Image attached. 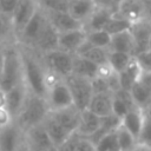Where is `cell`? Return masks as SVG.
Returning <instances> with one entry per match:
<instances>
[{"instance_id":"obj_1","label":"cell","mask_w":151,"mask_h":151,"mask_svg":"<svg viewBox=\"0 0 151 151\" xmlns=\"http://www.w3.org/2000/svg\"><path fill=\"white\" fill-rule=\"evenodd\" d=\"M19 52L21 58L22 66V80L28 88V91L35 96L46 97L47 87H48V76L41 54L35 52L34 50L19 45Z\"/></svg>"},{"instance_id":"obj_2","label":"cell","mask_w":151,"mask_h":151,"mask_svg":"<svg viewBox=\"0 0 151 151\" xmlns=\"http://www.w3.org/2000/svg\"><path fill=\"white\" fill-rule=\"evenodd\" d=\"M22 80V66L18 44L15 41L4 45V63L0 73V88L8 91Z\"/></svg>"},{"instance_id":"obj_3","label":"cell","mask_w":151,"mask_h":151,"mask_svg":"<svg viewBox=\"0 0 151 151\" xmlns=\"http://www.w3.org/2000/svg\"><path fill=\"white\" fill-rule=\"evenodd\" d=\"M48 112L50 109L46 103V99L28 92L24 106L21 107L18 116L14 118V122L19 125L22 131H25L34 125L41 124Z\"/></svg>"},{"instance_id":"obj_4","label":"cell","mask_w":151,"mask_h":151,"mask_svg":"<svg viewBox=\"0 0 151 151\" xmlns=\"http://www.w3.org/2000/svg\"><path fill=\"white\" fill-rule=\"evenodd\" d=\"M45 99L50 111H55L73 105V99L65 79L58 78L54 74H52L50 78Z\"/></svg>"},{"instance_id":"obj_5","label":"cell","mask_w":151,"mask_h":151,"mask_svg":"<svg viewBox=\"0 0 151 151\" xmlns=\"http://www.w3.org/2000/svg\"><path fill=\"white\" fill-rule=\"evenodd\" d=\"M73 55L74 54L57 48L41 54V58L47 71H50L58 78L65 79L72 73Z\"/></svg>"},{"instance_id":"obj_6","label":"cell","mask_w":151,"mask_h":151,"mask_svg":"<svg viewBox=\"0 0 151 151\" xmlns=\"http://www.w3.org/2000/svg\"><path fill=\"white\" fill-rule=\"evenodd\" d=\"M46 24H47V18L45 13L38 7L34 14L32 15V18L27 21V24L22 28V31L15 38V42L19 45L33 48L41 32L44 31Z\"/></svg>"},{"instance_id":"obj_7","label":"cell","mask_w":151,"mask_h":151,"mask_svg":"<svg viewBox=\"0 0 151 151\" xmlns=\"http://www.w3.org/2000/svg\"><path fill=\"white\" fill-rule=\"evenodd\" d=\"M65 81L70 88V92L73 99V105L79 111L87 109V105L93 94L91 79H87L77 74H70L67 78H65Z\"/></svg>"},{"instance_id":"obj_8","label":"cell","mask_w":151,"mask_h":151,"mask_svg":"<svg viewBox=\"0 0 151 151\" xmlns=\"http://www.w3.org/2000/svg\"><path fill=\"white\" fill-rule=\"evenodd\" d=\"M24 143L29 151H48L55 149L42 124H38L25 130Z\"/></svg>"},{"instance_id":"obj_9","label":"cell","mask_w":151,"mask_h":151,"mask_svg":"<svg viewBox=\"0 0 151 151\" xmlns=\"http://www.w3.org/2000/svg\"><path fill=\"white\" fill-rule=\"evenodd\" d=\"M38 6L35 0H19L12 15H11V25L13 29L14 40L19 35V33L22 31L27 21L32 18L34 12L37 11Z\"/></svg>"},{"instance_id":"obj_10","label":"cell","mask_w":151,"mask_h":151,"mask_svg":"<svg viewBox=\"0 0 151 151\" xmlns=\"http://www.w3.org/2000/svg\"><path fill=\"white\" fill-rule=\"evenodd\" d=\"M24 140V131L13 120L0 130V151H15Z\"/></svg>"},{"instance_id":"obj_11","label":"cell","mask_w":151,"mask_h":151,"mask_svg":"<svg viewBox=\"0 0 151 151\" xmlns=\"http://www.w3.org/2000/svg\"><path fill=\"white\" fill-rule=\"evenodd\" d=\"M86 39V31L84 27L58 33V48L71 54H76L79 46Z\"/></svg>"},{"instance_id":"obj_12","label":"cell","mask_w":151,"mask_h":151,"mask_svg":"<svg viewBox=\"0 0 151 151\" xmlns=\"http://www.w3.org/2000/svg\"><path fill=\"white\" fill-rule=\"evenodd\" d=\"M28 88L26 87L24 80H21L19 84L6 91V109L12 114L13 119L18 116L21 107L24 106V103L28 96Z\"/></svg>"},{"instance_id":"obj_13","label":"cell","mask_w":151,"mask_h":151,"mask_svg":"<svg viewBox=\"0 0 151 151\" xmlns=\"http://www.w3.org/2000/svg\"><path fill=\"white\" fill-rule=\"evenodd\" d=\"M130 32L132 34L133 42H134V53H133V57H134L149 48V39L151 35V24L140 19L138 21H134L131 25Z\"/></svg>"},{"instance_id":"obj_14","label":"cell","mask_w":151,"mask_h":151,"mask_svg":"<svg viewBox=\"0 0 151 151\" xmlns=\"http://www.w3.org/2000/svg\"><path fill=\"white\" fill-rule=\"evenodd\" d=\"M44 13L48 22L58 31V33L84 27L83 24L76 20L68 12H44Z\"/></svg>"},{"instance_id":"obj_15","label":"cell","mask_w":151,"mask_h":151,"mask_svg":"<svg viewBox=\"0 0 151 151\" xmlns=\"http://www.w3.org/2000/svg\"><path fill=\"white\" fill-rule=\"evenodd\" d=\"M50 113L68 132L72 133V132L77 131V127L79 124L80 111L74 105H71V106L65 107V109L55 110V111H50Z\"/></svg>"},{"instance_id":"obj_16","label":"cell","mask_w":151,"mask_h":151,"mask_svg":"<svg viewBox=\"0 0 151 151\" xmlns=\"http://www.w3.org/2000/svg\"><path fill=\"white\" fill-rule=\"evenodd\" d=\"M57 48H58V31L47 20V24L44 31L41 32L38 41L35 42L32 50H34L39 54H44L46 52H50Z\"/></svg>"},{"instance_id":"obj_17","label":"cell","mask_w":151,"mask_h":151,"mask_svg":"<svg viewBox=\"0 0 151 151\" xmlns=\"http://www.w3.org/2000/svg\"><path fill=\"white\" fill-rule=\"evenodd\" d=\"M87 109L98 117H105L112 113V92L93 93Z\"/></svg>"},{"instance_id":"obj_18","label":"cell","mask_w":151,"mask_h":151,"mask_svg":"<svg viewBox=\"0 0 151 151\" xmlns=\"http://www.w3.org/2000/svg\"><path fill=\"white\" fill-rule=\"evenodd\" d=\"M42 126L45 127L52 144L54 147H58L70 134L71 132H68L64 126H61L53 117L52 114L48 112V114L45 117V119L42 120Z\"/></svg>"},{"instance_id":"obj_19","label":"cell","mask_w":151,"mask_h":151,"mask_svg":"<svg viewBox=\"0 0 151 151\" xmlns=\"http://www.w3.org/2000/svg\"><path fill=\"white\" fill-rule=\"evenodd\" d=\"M100 126V117L91 112L88 109L80 111L79 117V124L77 127V132L81 137H90L92 133H94L98 127Z\"/></svg>"},{"instance_id":"obj_20","label":"cell","mask_w":151,"mask_h":151,"mask_svg":"<svg viewBox=\"0 0 151 151\" xmlns=\"http://www.w3.org/2000/svg\"><path fill=\"white\" fill-rule=\"evenodd\" d=\"M96 8L94 0H70L67 12L79 22L85 24L93 9Z\"/></svg>"},{"instance_id":"obj_21","label":"cell","mask_w":151,"mask_h":151,"mask_svg":"<svg viewBox=\"0 0 151 151\" xmlns=\"http://www.w3.org/2000/svg\"><path fill=\"white\" fill-rule=\"evenodd\" d=\"M109 51L123 52V53H127V54L133 55V53H134V42H133V38H132V34H131L130 29L111 35Z\"/></svg>"},{"instance_id":"obj_22","label":"cell","mask_w":151,"mask_h":151,"mask_svg":"<svg viewBox=\"0 0 151 151\" xmlns=\"http://www.w3.org/2000/svg\"><path fill=\"white\" fill-rule=\"evenodd\" d=\"M143 119H144V111L142 109L134 107L124 114V117L122 118L120 125L125 127L136 139H138L142 124H143Z\"/></svg>"},{"instance_id":"obj_23","label":"cell","mask_w":151,"mask_h":151,"mask_svg":"<svg viewBox=\"0 0 151 151\" xmlns=\"http://www.w3.org/2000/svg\"><path fill=\"white\" fill-rule=\"evenodd\" d=\"M113 14H114L113 12H111V11L104 8V7L96 6V8L93 9V12L88 17V19L85 21L84 29L86 32L87 31H94V29H104L109 19Z\"/></svg>"},{"instance_id":"obj_24","label":"cell","mask_w":151,"mask_h":151,"mask_svg":"<svg viewBox=\"0 0 151 151\" xmlns=\"http://www.w3.org/2000/svg\"><path fill=\"white\" fill-rule=\"evenodd\" d=\"M97 72L98 66L96 64L81 55H73V66L71 74H77L87 79H92L97 76Z\"/></svg>"},{"instance_id":"obj_25","label":"cell","mask_w":151,"mask_h":151,"mask_svg":"<svg viewBox=\"0 0 151 151\" xmlns=\"http://www.w3.org/2000/svg\"><path fill=\"white\" fill-rule=\"evenodd\" d=\"M130 93L137 107L145 110L147 106L151 105V91L140 81L137 80L133 83V85L130 88Z\"/></svg>"},{"instance_id":"obj_26","label":"cell","mask_w":151,"mask_h":151,"mask_svg":"<svg viewBox=\"0 0 151 151\" xmlns=\"http://www.w3.org/2000/svg\"><path fill=\"white\" fill-rule=\"evenodd\" d=\"M132 22L127 19H125L124 17L114 13L107 21V24L105 25L104 29L110 34V35H113V34H117V33H120V32H124V31H127L130 29Z\"/></svg>"},{"instance_id":"obj_27","label":"cell","mask_w":151,"mask_h":151,"mask_svg":"<svg viewBox=\"0 0 151 151\" xmlns=\"http://www.w3.org/2000/svg\"><path fill=\"white\" fill-rule=\"evenodd\" d=\"M116 134L120 151H133L138 146L137 139L122 125L116 129Z\"/></svg>"},{"instance_id":"obj_28","label":"cell","mask_w":151,"mask_h":151,"mask_svg":"<svg viewBox=\"0 0 151 151\" xmlns=\"http://www.w3.org/2000/svg\"><path fill=\"white\" fill-rule=\"evenodd\" d=\"M133 55L123 53V52H116V51H109L107 52V64L114 72H120L123 71L130 60L132 59Z\"/></svg>"},{"instance_id":"obj_29","label":"cell","mask_w":151,"mask_h":151,"mask_svg":"<svg viewBox=\"0 0 151 151\" xmlns=\"http://www.w3.org/2000/svg\"><path fill=\"white\" fill-rule=\"evenodd\" d=\"M86 40L94 47H101V48L109 50L111 35L105 29L87 31L86 32Z\"/></svg>"},{"instance_id":"obj_30","label":"cell","mask_w":151,"mask_h":151,"mask_svg":"<svg viewBox=\"0 0 151 151\" xmlns=\"http://www.w3.org/2000/svg\"><path fill=\"white\" fill-rule=\"evenodd\" d=\"M96 151H120L116 130L107 132L99 139V142L96 144Z\"/></svg>"},{"instance_id":"obj_31","label":"cell","mask_w":151,"mask_h":151,"mask_svg":"<svg viewBox=\"0 0 151 151\" xmlns=\"http://www.w3.org/2000/svg\"><path fill=\"white\" fill-rule=\"evenodd\" d=\"M70 0H35L37 6L44 12H67Z\"/></svg>"},{"instance_id":"obj_32","label":"cell","mask_w":151,"mask_h":151,"mask_svg":"<svg viewBox=\"0 0 151 151\" xmlns=\"http://www.w3.org/2000/svg\"><path fill=\"white\" fill-rule=\"evenodd\" d=\"M107 52H109L107 48H101V47H94L93 46L88 51H86L84 54H81V57L92 61L97 66H100V65L107 64Z\"/></svg>"},{"instance_id":"obj_33","label":"cell","mask_w":151,"mask_h":151,"mask_svg":"<svg viewBox=\"0 0 151 151\" xmlns=\"http://www.w3.org/2000/svg\"><path fill=\"white\" fill-rule=\"evenodd\" d=\"M138 145L150 147L151 149V116L144 112V119L142 124V129L138 136Z\"/></svg>"},{"instance_id":"obj_34","label":"cell","mask_w":151,"mask_h":151,"mask_svg":"<svg viewBox=\"0 0 151 151\" xmlns=\"http://www.w3.org/2000/svg\"><path fill=\"white\" fill-rule=\"evenodd\" d=\"M11 38H14L11 19L9 17H6L0 13V46H4L8 42H13L11 41Z\"/></svg>"},{"instance_id":"obj_35","label":"cell","mask_w":151,"mask_h":151,"mask_svg":"<svg viewBox=\"0 0 151 151\" xmlns=\"http://www.w3.org/2000/svg\"><path fill=\"white\" fill-rule=\"evenodd\" d=\"M80 134L74 131L72 132L58 147H55L57 151H77V147H78V143H79V139H80Z\"/></svg>"},{"instance_id":"obj_36","label":"cell","mask_w":151,"mask_h":151,"mask_svg":"<svg viewBox=\"0 0 151 151\" xmlns=\"http://www.w3.org/2000/svg\"><path fill=\"white\" fill-rule=\"evenodd\" d=\"M130 110H132V109H130L124 101H122L120 99H118V98H116L113 94H112V113L113 114H116L117 117H119L120 119L124 117V114L127 112V111H130Z\"/></svg>"},{"instance_id":"obj_37","label":"cell","mask_w":151,"mask_h":151,"mask_svg":"<svg viewBox=\"0 0 151 151\" xmlns=\"http://www.w3.org/2000/svg\"><path fill=\"white\" fill-rule=\"evenodd\" d=\"M18 1L19 0H0V13L11 18Z\"/></svg>"},{"instance_id":"obj_38","label":"cell","mask_w":151,"mask_h":151,"mask_svg":"<svg viewBox=\"0 0 151 151\" xmlns=\"http://www.w3.org/2000/svg\"><path fill=\"white\" fill-rule=\"evenodd\" d=\"M123 0H94L96 2V6H99V7H104L113 13H116L118 11V7L120 5Z\"/></svg>"},{"instance_id":"obj_39","label":"cell","mask_w":151,"mask_h":151,"mask_svg":"<svg viewBox=\"0 0 151 151\" xmlns=\"http://www.w3.org/2000/svg\"><path fill=\"white\" fill-rule=\"evenodd\" d=\"M14 119H13L12 114L8 112V110L6 107H0V129L7 126Z\"/></svg>"},{"instance_id":"obj_40","label":"cell","mask_w":151,"mask_h":151,"mask_svg":"<svg viewBox=\"0 0 151 151\" xmlns=\"http://www.w3.org/2000/svg\"><path fill=\"white\" fill-rule=\"evenodd\" d=\"M77 151H96V145L85 137H80Z\"/></svg>"},{"instance_id":"obj_41","label":"cell","mask_w":151,"mask_h":151,"mask_svg":"<svg viewBox=\"0 0 151 151\" xmlns=\"http://www.w3.org/2000/svg\"><path fill=\"white\" fill-rule=\"evenodd\" d=\"M0 107H6V92L0 88Z\"/></svg>"},{"instance_id":"obj_42","label":"cell","mask_w":151,"mask_h":151,"mask_svg":"<svg viewBox=\"0 0 151 151\" xmlns=\"http://www.w3.org/2000/svg\"><path fill=\"white\" fill-rule=\"evenodd\" d=\"M2 63H4V46H0V73L2 68Z\"/></svg>"},{"instance_id":"obj_43","label":"cell","mask_w":151,"mask_h":151,"mask_svg":"<svg viewBox=\"0 0 151 151\" xmlns=\"http://www.w3.org/2000/svg\"><path fill=\"white\" fill-rule=\"evenodd\" d=\"M15 151H29V150H28V147L25 145V143H24V140H22V143L20 144V146H19Z\"/></svg>"},{"instance_id":"obj_44","label":"cell","mask_w":151,"mask_h":151,"mask_svg":"<svg viewBox=\"0 0 151 151\" xmlns=\"http://www.w3.org/2000/svg\"><path fill=\"white\" fill-rule=\"evenodd\" d=\"M133 151H151V149H150V147H145V146H140V145H138Z\"/></svg>"},{"instance_id":"obj_45","label":"cell","mask_w":151,"mask_h":151,"mask_svg":"<svg viewBox=\"0 0 151 151\" xmlns=\"http://www.w3.org/2000/svg\"><path fill=\"white\" fill-rule=\"evenodd\" d=\"M143 111H144V112H145L146 114H149V116H151V105H150V106H147V107H146L145 110H143Z\"/></svg>"},{"instance_id":"obj_46","label":"cell","mask_w":151,"mask_h":151,"mask_svg":"<svg viewBox=\"0 0 151 151\" xmlns=\"http://www.w3.org/2000/svg\"><path fill=\"white\" fill-rule=\"evenodd\" d=\"M147 50H151V35H150V39H149V48Z\"/></svg>"},{"instance_id":"obj_47","label":"cell","mask_w":151,"mask_h":151,"mask_svg":"<svg viewBox=\"0 0 151 151\" xmlns=\"http://www.w3.org/2000/svg\"><path fill=\"white\" fill-rule=\"evenodd\" d=\"M48 151H57L55 149H52V150H48Z\"/></svg>"},{"instance_id":"obj_48","label":"cell","mask_w":151,"mask_h":151,"mask_svg":"<svg viewBox=\"0 0 151 151\" xmlns=\"http://www.w3.org/2000/svg\"><path fill=\"white\" fill-rule=\"evenodd\" d=\"M146 1H151V0H146Z\"/></svg>"},{"instance_id":"obj_49","label":"cell","mask_w":151,"mask_h":151,"mask_svg":"<svg viewBox=\"0 0 151 151\" xmlns=\"http://www.w3.org/2000/svg\"><path fill=\"white\" fill-rule=\"evenodd\" d=\"M150 91H151V87H150Z\"/></svg>"},{"instance_id":"obj_50","label":"cell","mask_w":151,"mask_h":151,"mask_svg":"<svg viewBox=\"0 0 151 151\" xmlns=\"http://www.w3.org/2000/svg\"><path fill=\"white\" fill-rule=\"evenodd\" d=\"M0 130H1V129H0Z\"/></svg>"}]
</instances>
